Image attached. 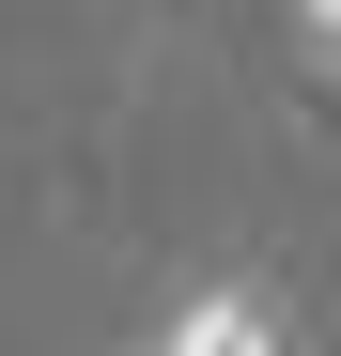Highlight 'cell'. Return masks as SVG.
<instances>
[{
	"mask_svg": "<svg viewBox=\"0 0 341 356\" xmlns=\"http://www.w3.org/2000/svg\"><path fill=\"white\" fill-rule=\"evenodd\" d=\"M155 356H279V341H264V310H248V294H202V310L170 325Z\"/></svg>",
	"mask_w": 341,
	"mask_h": 356,
	"instance_id": "cell-1",
	"label": "cell"
},
{
	"mask_svg": "<svg viewBox=\"0 0 341 356\" xmlns=\"http://www.w3.org/2000/svg\"><path fill=\"white\" fill-rule=\"evenodd\" d=\"M310 31H326V47H341V0H310Z\"/></svg>",
	"mask_w": 341,
	"mask_h": 356,
	"instance_id": "cell-2",
	"label": "cell"
}]
</instances>
